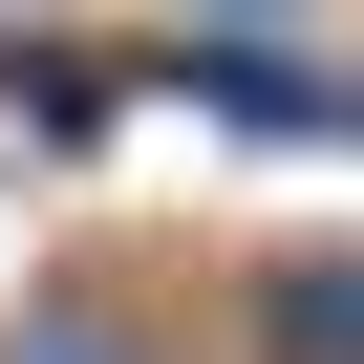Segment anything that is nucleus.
I'll list each match as a JSON object with an SVG mask.
<instances>
[{
  "label": "nucleus",
  "mask_w": 364,
  "mask_h": 364,
  "mask_svg": "<svg viewBox=\"0 0 364 364\" xmlns=\"http://www.w3.org/2000/svg\"><path fill=\"white\" fill-rule=\"evenodd\" d=\"M43 364H150V343H129V321H43Z\"/></svg>",
  "instance_id": "1"
}]
</instances>
